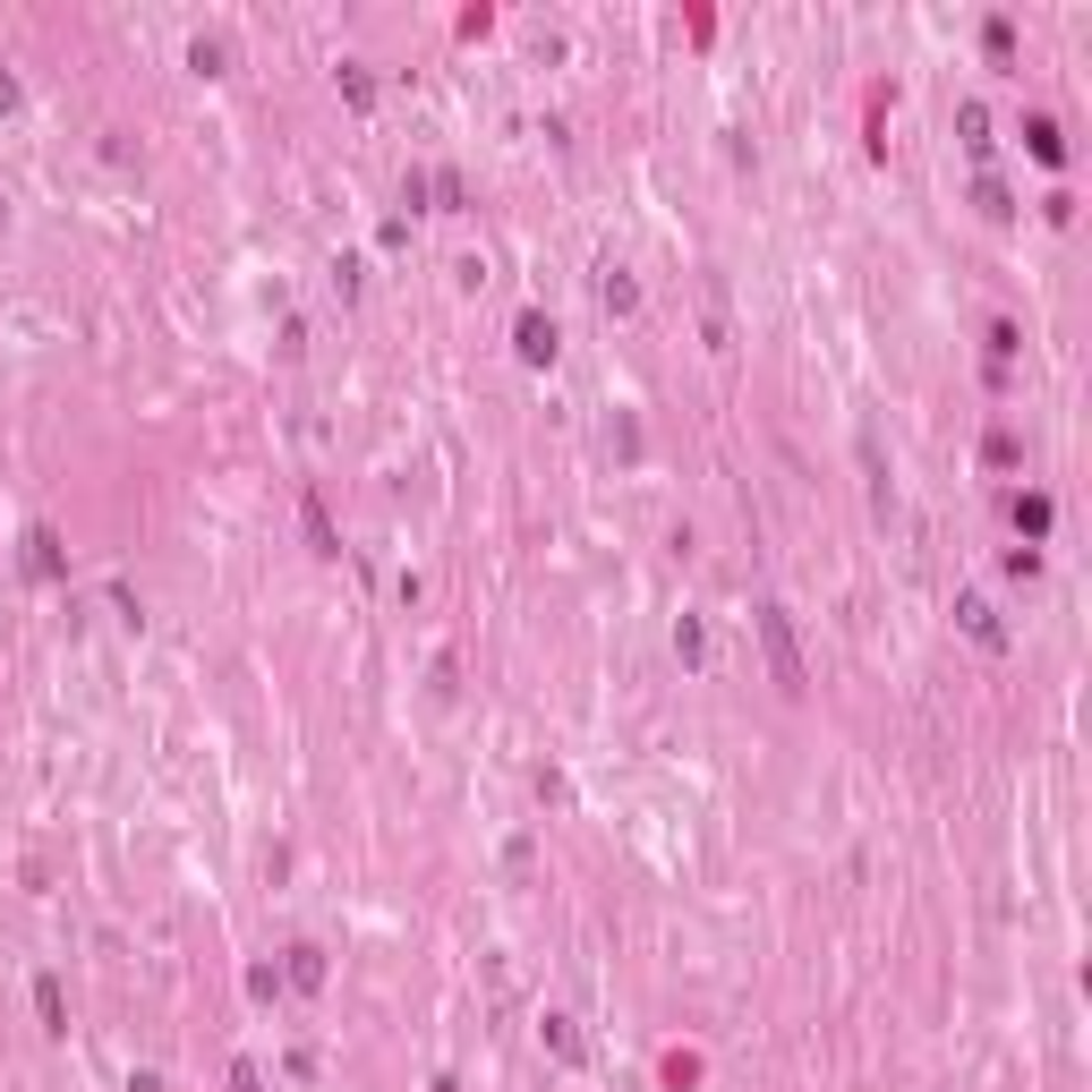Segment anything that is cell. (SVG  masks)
<instances>
[{"label": "cell", "instance_id": "1", "mask_svg": "<svg viewBox=\"0 0 1092 1092\" xmlns=\"http://www.w3.org/2000/svg\"><path fill=\"white\" fill-rule=\"evenodd\" d=\"M751 623H760V641H768V666H777V683H786V692H802V648H794V632H786V606H760Z\"/></svg>", "mask_w": 1092, "mask_h": 1092}, {"label": "cell", "instance_id": "2", "mask_svg": "<svg viewBox=\"0 0 1092 1092\" xmlns=\"http://www.w3.org/2000/svg\"><path fill=\"white\" fill-rule=\"evenodd\" d=\"M521 359H555V325L546 316H521Z\"/></svg>", "mask_w": 1092, "mask_h": 1092}, {"label": "cell", "instance_id": "3", "mask_svg": "<svg viewBox=\"0 0 1092 1092\" xmlns=\"http://www.w3.org/2000/svg\"><path fill=\"white\" fill-rule=\"evenodd\" d=\"M956 615H964V632H973V641H991V648H998V623H991V606H982V597H964Z\"/></svg>", "mask_w": 1092, "mask_h": 1092}, {"label": "cell", "instance_id": "4", "mask_svg": "<svg viewBox=\"0 0 1092 1092\" xmlns=\"http://www.w3.org/2000/svg\"><path fill=\"white\" fill-rule=\"evenodd\" d=\"M291 982H299V991H316V982H325V964H316V947H291Z\"/></svg>", "mask_w": 1092, "mask_h": 1092}, {"label": "cell", "instance_id": "5", "mask_svg": "<svg viewBox=\"0 0 1092 1092\" xmlns=\"http://www.w3.org/2000/svg\"><path fill=\"white\" fill-rule=\"evenodd\" d=\"M35 1007H44V1024H51V1033H69V1024H60V982H35Z\"/></svg>", "mask_w": 1092, "mask_h": 1092}]
</instances>
